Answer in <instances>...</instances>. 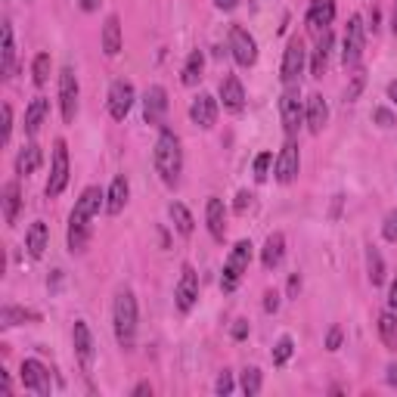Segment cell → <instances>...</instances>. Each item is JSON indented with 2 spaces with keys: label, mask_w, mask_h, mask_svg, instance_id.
I'll return each mask as SVG.
<instances>
[{
  "label": "cell",
  "mask_w": 397,
  "mask_h": 397,
  "mask_svg": "<svg viewBox=\"0 0 397 397\" xmlns=\"http://www.w3.org/2000/svg\"><path fill=\"white\" fill-rule=\"evenodd\" d=\"M90 221L93 217L81 214L78 208L68 214V248H72V252H84V248H87V243H90Z\"/></svg>",
  "instance_id": "cell-15"
},
{
  "label": "cell",
  "mask_w": 397,
  "mask_h": 397,
  "mask_svg": "<svg viewBox=\"0 0 397 397\" xmlns=\"http://www.w3.org/2000/svg\"><path fill=\"white\" fill-rule=\"evenodd\" d=\"M112 326H115V341H118V348L130 351V348H134V338H137V298L130 289L115 292Z\"/></svg>",
  "instance_id": "cell-2"
},
{
  "label": "cell",
  "mask_w": 397,
  "mask_h": 397,
  "mask_svg": "<svg viewBox=\"0 0 397 397\" xmlns=\"http://www.w3.org/2000/svg\"><path fill=\"white\" fill-rule=\"evenodd\" d=\"M214 391H217V394H221V397H227V394L233 391V376H230V372H227V369H224V372H221V376H217V382H214Z\"/></svg>",
  "instance_id": "cell-42"
},
{
  "label": "cell",
  "mask_w": 397,
  "mask_h": 397,
  "mask_svg": "<svg viewBox=\"0 0 397 397\" xmlns=\"http://www.w3.org/2000/svg\"><path fill=\"white\" fill-rule=\"evenodd\" d=\"M202 68H205V56H202V50H193L190 56H186V66H183L181 81L186 84V87H196L199 78H202Z\"/></svg>",
  "instance_id": "cell-32"
},
{
  "label": "cell",
  "mask_w": 397,
  "mask_h": 397,
  "mask_svg": "<svg viewBox=\"0 0 397 397\" xmlns=\"http://www.w3.org/2000/svg\"><path fill=\"white\" fill-rule=\"evenodd\" d=\"M25 320H41V317H37L35 310L13 307V305H6L4 310H0V326H4V329H10V326H19V323H25Z\"/></svg>",
  "instance_id": "cell-35"
},
{
  "label": "cell",
  "mask_w": 397,
  "mask_h": 397,
  "mask_svg": "<svg viewBox=\"0 0 397 397\" xmlns=\"http://www.w3.org/2000/svg\"><path fill=\"white\" fill-rule=\"evenodd\" d=\"M72 341H75V354H78V360H81V367L90 369L93 367V336H90V326L84 320H75Z\"/></svg>",
  "instance_id": "cell-18"
},
{
  "label": "cell",
  "mask_w": 397,
  "mask_h": 397,
  "mask_svg": "<svg viewBox=\"0 0 397 397\" xmlns=\"http://www.w3.org/2000/svg\"><path fill=\"white\" fill-rule=\"evenodd\" d=\"M388 99H391V103L397 106V81H391V84H388Z\"/></svg>",
  "instance_id": "cell-56"
},
{
  "label": "cell",
  "mask_w": 397,
  "mask_h": 397,
  "mask_svg": "<svg viewBox=\"0 0 397 397\" xmlns=\"http://www.w3.org/2000/svg\"><path fill=\"white\" fill-rule=\"evenodd\" d=\"M19 379H22V385H25L28 391L50 394V372H47V367H44L41 360H22Z\"/></svg>",
  "instance_id": "cell-12"
},
{
  "label": "cell",
  "mask_w": 397,
  "mask_h": 397,
  "mask_svg": "<svg viewBox=\"0 0 397 397\" xmlns=\"http://www.w3.org/2000/svg\"><path fill=\"white\" fill-rule=\"evenodd\" d=\"M388 305H391V310H397V276L391 283V292H388Z\"/></svg>",
  "instance_id": "cell-53"
},
{
  "label": "cell",
  "mask_w": 397,
  "mask_h": 397,
  "mask_svg": "<svg viewBox=\"0 0 397 397\" xmlns=\"http://www.w3.org/2000/svg\"><path fill=\"white\" fill-rule=\"evenodd\" d=\"M78 75L75 68H62L59 72V109H62V121L72 124L75 115H78Z\"/></svg>",
  "instance_id": "cell-7"
},
{
  "label": "cell",
  "mask_w": 397,
  "mask_h": 397,
  "mask_svg": "<svg viewBox=\"0 0 397 397\" xmlns=\"http://www.w3.org/2000/svg\"><path fill=\"white\" fill-rule=\"evenodd\" d=\"M388 385H397V363L388 367Z\"/></svg>",
  "instance_id": "cell-55"
},
{
  "label": "cell",
  "mask_w": 397,
  "mask_h": 397,
  "mask_svg": "<svg viewBox=\"0 0 397 397\" xmlns=\"http://www.w3.org/2000/svg\"><path fill=\"white\" fill-rule=\"evenodd\" d=\"M68 183V149L66 140L53 143V165H50V181H47V199H56Z\"/></svg>",
  "instance_id": "cell-6"
},
{
  "label": "cell",
  "mask_w": 397,
  "mask_h": 397,
  "mask_svg": "<svg viewBox=\"0 0 397 397\" xmlns=\"http://www.w3.org/2000/svg\"><path fill=\"white\" fill-rule=\"evenodd\" d=\"M47 112H50V103H47L44 97H35V99H31V106L25 109V134H28V137H35L37 130H41Z\"/></svg>",
  "instance_id": "cell-29"
},
{
  "label": "cell",
  "mask_w": 397,
  "mask_h": 397,
  "mask_svg": "<svg viewBox=\"0 0 397 397\" xmlns=\"http://www.w3.org/2000/svg\"><path fill=\"white\" fill-rule=\"evenodd\" d=\"M190 118H193V124H199L202 130L214 128V121H217V99L208 97V93H199V97L193 99V106H190Z\"/></svg>",
  "instance_id": "cell-16"
},
{
  "label": "cell",
  "mask_w": 397,
  "mask_h": 397,
  "mask_svg": "<svg viewBox=\"0 0 397 397\" xmlns=\"http://www.w3.org/2000/svg\"><path fill=\"white\" fill-rule=\"evenodd\" d=\"M363 35H367V25H363L360 16H351L345 28V47H341V62L345 68H357L363 59Z\"/></svg>",
  "instance_id": "cell-4"
},
{
  "label": "cell",
  "mask_w": 397,
  "mask_h": 397,
  "mask_svg": "<svg viewBox=\"0 0 397 397\" xmlns=\"http://www.w3.org/2000/svg\"><path fill=\"white\" fill-rule=\"evenodd\" d=\"M245 336H248V323L236 320V326H233V338H245Z\"/></svg>",
  "instance_id": "cell-49"
},
{
  "label": "cell",
  "mask_w": 397,
  "mask_h": 397,
  "mask_svg": "<svg viewBox=\"0 0 397 397\" xmlns=\"http://www.w3.org/2000/svg\"><path fill=\"white\" fill-rule=\"evenodd\" d=\"M298 168H301L298 143H295V137H289V140H286V146L276 155V181L279 183H292L295 177H298Z\"/></svg>",
  "instance_id": "cell-13"
},
{
  "label": "cell",
  "mask_w": 397,
  "mask_h": 397,
  "mask_svg": "<svg viewBox=\"0 0 397 397\" xmlns=\"http://www.w3.org/2000/svg\"><path fill=\"white\" fill-rule=\"evenodd\" d=\"M372 121L382 124V128H391V124H394V115L388 112V109H376V112H372Z\"/></svg>",
  "instance_id": "cell-44"
},
{
  "label": "cell",
  "mask_w": 397,
  "mask_h": 397,
  "mask_svg": "<svg viewBox=\"0 0 397 397\" xmlns=\"http://www.w3.org/2000/svg\"><path fill=\"white\" fill-rule=\"evenodd\" d=\"M205 221H208V233L217 239V243H224V202L221 199H208L205 205Z\"/></svg>",
  "instance_id": "cell-30"
},
{
  "label": "cell",
  "mask_w": 397,
  "mask_h": 397,
  "mask_svg": "<svg viewBox=\"0 0 397 397\" xmlns=\"http://www.w3.org/2000/svg\"><path fill=\"white\" fill-rule=\"evenodd\" d=\"M106 193L103 190H99V186H87V190H84L81 193V199H78V212H81V214H87V217H93V214H97L99 212V208H103L106 205Z\"/></svg>",
  "instance_id": "cell-31"
},
{
  "label": "cell",
  "mask_w": 397,
  "mask_h": 397,
  "mask_svg": "<svg viewBox=\"0 0 397 397\" xmlns=\"http://www.w3.org/2000/svg\"><path fill=\"white\" fill-rule=\"evenodd\" d=\"M143 394H152V385H149V382H140V385L134 388V397H143Z\"/></svg>",
  "instance_id": "cell-54"
},
{
  "label": "cell",
  "mask_w": 397,
  "mask_h": 397,
  "mask_svg": "<svg viewBox=\"0 0 397 397\" xmlns=\"http://www.w3.org/2000/svg\"><path fill=\"white\" fill-rule=\"evenodd\" d=\"M329 50H332V31L326 28L317 35V50H314V62H310V72L314 78L326 75V66H329Z\"/></svg>",
  "instance_id": "cell-26"
},
{
  "label": "cell",
  "mask_w": 397,
  "mask_h": 397,
  "mask_svg": "<svg viewBox=\"0 0 397 397\" xmlns=\"http://www.w3.org/2000/svg\"><path fill=\"white\" fill-rule=\"evenodd\" d=\"M248 205H252V193L243 190V193L236 196V205H233V212H236V214H245V208H248Z\"/></svg>",
  "instance_id": "cell-45"
},
{
  "label": "cell",
  "mask_w": 397,
  "mask_h": 397,
  "mask_svg": "<svg viewBox=\"0 0 397 397\" xmlns=\"http://www.w3.org/2000/svg\"><path fill=\"white\" fill-rule=\"evenodd\" d=\"M379 336H382L385 348H397V310L379 314Z\"/></svg>",
  "instance_id": "cell-34"
},
{
  "label": "cell",
  "mask_w": 397,
  "mask_h": 397,
  "mask_svg": "<svg viewBox=\"0 0 397 397\" xmlns=\"http://www.w3.org/2000/svg\"><path fill=\"white\" fill-rule=\"evenodd\" d=\"M270 161H274V155L270 152H261L258 159H255V181L264 183L270 177Z\"/></svg>",
  "instance_id": "cell-40"
},
{
  "label": "cell",
  "mask_w": 397,
  "mask_h": 397,
  "mask_svg": "<svg viewBox=\"0 0 397 397\" xmlns=\"http://www.w3.org/2000/svg\"><path fill=\"white\" fill-rule=\"evenodd\" d=\"M137 93H134V84L130 81H115L112 87H109V115H112L115 121H124L130 112V106H134Z\"/></svg>",
  "instance_id": "cell-11"
},
{
  "label": "cell",
  "mask_w": 397,
  "mask_h": 397,
  "mask_svg": "<svg viewBox=\"0 0 397 397\" xmlns=\"http://www.w3.org/2000/svg\"><path fill=\"white\" fill-rule=\"evenodd\" d=\"M305 121L310 128V134H323L326 121H329V106L320 93H310L307 97V112H305Z\"/></svg>",
  "instance_id": "cell-20"
},
{
  "label": "cell",
  "mask_w": 397,
  "mask_h": 397,
  "mask_svg": "<svg viewBox=\"0 0 397 397\" xmlns=\"http://www.w3.org/2000/svg\"><path fill=\"white\" fill-rule=\"evenodd\" d=\"M128 196H130L128 177L118 174V177L112 181V186H109V193H106V212H109V214H121L124 205H128Z\"/></svg>",
  "instance_id": "cell-23"
},
{
  "label": "cell",
  "mask_w": 397,
  "mask_h": 397,
  "mask_svg": "<svg viewBox=\"0 0 397 397\" xmlns=\"http://www.w3.org/2000/svg\"><path fill=\"white\" fill-rule=\"evenodd\" d=\"M391 28H394V35H397V4H394V13H391Z\"/></svg>",
  "instance_id": "cell-57"
},
{
  "label": "cell",
  "mask_w": 397,
  "mask_h": 397,
  "mask_svg": "<svg viewBox=\"0 0 397 397\" xmlns=\"http://www.w3.org/2000/svg\"><path fill=\"white\" fill-rule=\"evenodd\" d=\"M298 289H301V276H298V274H292V276H289V295H292V298L298 295Z\"/></svg>",
  "instance_id": "cell-51"
},
{
  "label": "cell",
  "mask_w": 397,
  "mask_h": 397,
  "mask_svg": "<svg viewBox=\"0 0 397 397\" xmlns=\"http://www.w3.org/2000/svg\"><path fill=\"white\" fill-rule=\"evenodd\" d=\"M171 221H174L181 236H193V230H196V221H193L190 208L181 205V202H171Z\"/></svg>",
  "instance_id": "cell-33"
},
{
  "label": "cell",
  "mask_w": 397,
  "mask_h": 397,
  "mask_svg": "<svg viewBox=\"0 0 397 397\" xmlns=\"http://www.w3.org/2000/svg\"><path fill=\"white\" fill-rule=\"evenodd\" d=\"M47 245H50V230H47L44 221H35L25 233V248L31 258H41V255L47 252Z\"/></svg>",
  "instance_id": "cell-25"
},
{
  "label": "cell",
  "mask_w": 397,
  "mask_h": 397,
  "mask_svg": "<svg viewBox=\"0 0 397 397\" xmlns=\"http://www.w3.org/2000/svg\"><path fill=\"white\" fill-rule=\"evenodd\" d=\"M243 391L248 397H255V394H261V369L258 367H248L243 372Z\"/></svg>",
  "instance_id": "cell-38"
},
{
  "label": "cell",
  "mask_w": 397,
  "mask_h": 397,
  "mask_svg": "<svg viewBox=\"0 0 397 397\" xmlns=\"http://www.w3.org/2000/svg\"><path fill=\"white\" fill-rule=\"evenodd\" d=\"M0 72H4V78H13L16 72V44L10 22H4V28H0Z\"/></svg>",
  "instance_id": "cell-21"
},
{
  "label": "cell",
  "mask_w": 397,
  "mask_h": 397,
  "mask_svg": "<svg viewBox=\"0 0 397 397\" xmlns=\"http://www.w3.org/2000/svg\"><path fill=\"white\" fill-rule=\"evenodd\" d=\"M363 90V75H354V84L348 87V99H357V93Z\"/></svg>",
  "instance_id": "cell-48"
},
{
  "label": "cell",
  "mask_w": 397,
  "mask_h": 397,
  "mask_svg": "<svg viewBox=\"0 0 397 397\" xmlns=\"http://www.w3.org/2000/svg\"><path fill=\"white\" fill-rule=\"evenodd\" d=\"M305 41H301L298 35L289 37V44H286V53H283V68H279V78H283L286 87H292V84H298L301 72H305Z\"/></svg>",
  "instance_id": "cell-5"
},
{
  "label": "cell",
  "mask_w": 397,
  "mask_h": 397,
  "mask_svg": "<svg viewBox=\"0 0 397 397\" xmlns=\"http://www.w3.org/2000/svg\"><path fill=\"white\" fill-rule=\"evenodd\" d=\"M279 115H283V128L286 134L295 137L301 128V121H305V109H301V99H298V87H286V93L279 97Z\"/></svg>",
  "instance_id": "cell-10"
},
{
  "label": "cell",
  "mask_w": 397,
  "mask_h": 397,
  "mask_svg": "<svg viewBox=\"0 0 397 397\" xmlns=\"http://www.w3.org/2000/svg\"><path fill=\"white\" fill-rule=\"evenodd\" d=\"M264 310H267V314H276V310H279V295L276 292L264 295Z\"/></svg>",
  "instance_id": "cell-47"
},
{
  "label": "cell",
  "mask_w": 397,
  "mask_h": 397,
  "mask_svg": "<svg viewBox=\"0 0 397 397\" xmlns=\"http://www.w3.org/2000/svg\"><path fill=\"white\" fill-rule=\"evenodd\" d=\"M174 298H177V310H181V314H190L193 305L199 301V274L193 270V264H183L181 279H177V289H174Z\"/></svg>",
  "instance_id": "cell-8"
},
{
  "label": "cell",
  "mask_w": 397,
  "mask_h": 397,
  "mask_svg": "<svg viewBox=\"0 0 397 397\" xmlns=\"http://www.w3.org/2000/svg\"><path fill=\"white\" fill-rule=\"evenodd\" d=\"M165 112H168V90L152 84L143 97V118H146V124H161L165 121Z\"/></svg>",
  "instance_id": "cell-14"
},
{
  "label": "cell",
  "mask_w": 397,
  "mask_h": 397,
  "mask_svg": "<svg viewBox=\"0 0 397 397\" xmlns=\"http://www.w3.org/2000/svg\"><path fill=\"white\" fill-rule=\"evenodd\" d=\"M326 348H329V351H338V348H341V326H332V329H329Z\"/></svg>",
  "instance_id": "cell-46"
},
{
  "label": "cell",
  "mask_w": 397,
  "mask_h": 397,
  "mask_svg": "<svg viewBox=\"0 0 397 397\" xmlns=\"http://www.w3.org/2000/svg\"><path fill=\"white\" fill-rule=\"evenodd\" d=\"M10 134H13V109L4 106V130H0V140L10 143Z\"/></svg>",
  "instance_id": "cell-43"
},
{
  "label": "cell",
  "mask_w": 397,
  "mask_h": 397,
  "mask_svg": "<svg viewBox=\"0 0 397 397\" xmlns=\"http://www.w3.org/2000/svg\"><path fill=\"white\" fill-rule=\"evenodd\" d=\"M382 236L388 239V243H397V212H388V214H385Z\"/></svg>",
  "instance_id": "cell-41"
},
{
  "label": "cell",
  "mask_w": 397,
  "mask_h": 397,
  "mask_svg": "<svg viewBox=\"0 0 397 397\" xmlns=\"http://www.w3.org/2000/svg\"><path fill=\"white\" fill-rule=\"evenodd\" d=\"M19 212H22V190H19V181H10L4 186V217L10 227L19 221Z\"/></svg>",
  "instance_id": "cell-27"
},
{
  "label": "cell",
  "mask_w": 397,
  "mask_h": 397,
  "mask_svg": "<svg viewBox=\"0 0 397 397\" xmlns=\"http://www.w3.org/2000/svg\"><path fill=\"white\" fill-rule=\"evenodd\" d=\"M367 267H369V283L382 286L385 283V261H382V255H379L376 245L367 248Z\"/></svg>",
  "instance_id": "cell-36"
},
{
  "label": "cell",
  "mask_w": 397,
  "mask_h": 397,
  "mask_svg": "<svg viewBox=\"0 0 397 397\" xmlns=\"http://www.w3.org/2000/svg\"><path fill=\"white\" fill-rule=\"evenodd\" d=\"M283 255H286V236H283V233H270L267 243H264V248H261L264 270H276L279 261H283Z\"/></svg>",
  "instance_id": "cell-24"
},
{
  "label": "cell",
  "mask_w": 397,
  "mask_h": 397,
  "mask_svg": "<svg viewBox=\"0 0 397 397\" xmlns=\"http://www.w3.org/2000/svg\"><path fill=\"white\" fill-rule=\"evenodd\" d=\"M41 161H44L41 146H37V143H25L19 149V155H16V174H19V177L35 174V171L41 168Z\"/></svg>",
  "instance_id": "cell-22"
},
{
  "label": "cell",
  "mask_w": 397,
  "mask_h": 397,
  "mask_svg": "<svg viewBox=\"0 0 397 397\" xmlns=\"http://www.w3.org/2000/svg\"><path fill=\"white\" fill-rule=\"evenodd\" d=\"M31 75H35V84L44 87L47 78H50V53H37L35 56V66H31Z\"/></svg>",
  "instance_id": "cell-37"
},
{
  "label": "cell",
  "mask_w": 397,
  "mask_h": 397,
  "mask_svg": "<svg viewBox=\"0 0 397 397\" xmlns=\"http://www.w3.org/2000/svg\"><path fill=\"white\" fill-rule=\"evenodd\" d=\"M221 99H224V109L233 115H239L245 109V90H243V84H239L236 75H227L221 81Z\"/></svg>",
  "instance_id": "cell-19"
},
{
  "label": "cell",
  "mask_w": 397,
  "mask_h": 397,
  "mask_svg": "<svg viewBox=\"0 0 397 397\" xmlns=\"http://www.w3.org/2000/svg\"><path fill=\"white\" fill-rule=\"evenodd\" d=\"M230 53L236 59V66H243V68L255 66V59H258V44H255V37L243 25L230 28Z\"/></svg>",
  "instance_id": "cell-9"
},
{
  "label": "cell",
  "mask_w": 397,
  "mask_h": 397,
  "mask_svg": "<svg viewBox=\"0 0 397 397\" xmlns=\"http://www.w3.org/2000/svg\"><path fill=\"white\" fill-rule=\"evenodd\" d=\"M248 264H252V243H248V239H239V243L233 245V252L227 255V261H224V276H221L224 292L236 289L239 279L248 274Z\"/></svg>",
  "instance_id": "cell-3"
},
{
  "label": "cell",
  "mask_w": 397,
  "mask_h": 397,
  "mask_svg": "<svg viewBox=\"0 0 397 397\" xmlns=\"http://www.w3.org/2000/svg\"><path fill=\"white\" fill-rule=\"evenodd\" d=\"M152 161H155V171H159L161 183H165V186H177V181H181V171H183V149H181V140H177L174 130L161 128L159 140H155Z\"/></svg>",
  "instance_id": "cell-1"
},
{
  "label": "cell",
  "mask_w": 397,
  "mask_h": 397,
  "mask_svg": "<svg viewBox=\"0 0 397 397\" xmlns=\"http://www.w3.org/2000/svg\"><path fill=\"white\" fill-rule=\"evenodd\" d=\"M214 6L217 10H224V13H230V10H236L239 6V0H214Z\"/></svg>",
  "instance_id": "cell-50"
},
{
  "label": "cell",
  "mask_w": 397,
  "mask_h": 397,
  "mask_svg": "<svg viewBox=\"0 0 397 397\" xmlns=\"http://www.w3.org/2000/svg\"><path fill=\"white\" fill-rule=\"evenodd\" d=\"M292 351H295V341L289 336H283L276 341V348H274V363H276V367H283V363L292 357Z\"/></svg>",
  "instance_id": "cell-39"
},
{
  "label": "cell",
  "mask_w": 397,
  "mask_h": 397,
  "mask_svg": "<svg viewBox=\"0 0 397 397\" xmlns=\"http://www.w3.org/2000/svg\"><path fill=\"white\" fill-rule=\"evenodd\" d=\"M78 4H81L84 13H93V10H99V4H103V0H78Z\"/></svg>",
  "instance_id": "cell-52"
},
{
  "label": "cell",
  "mask_w": 397,
  "mask_h": 397,
  "mask_svg": "<svg viewBox=\"0 0 397 397\" xmlns=\"http://www.w3.org/2000/svg\"><path fill=\"white\" fill-rule=\"evenodd\" d=\"M103 53L106 56H118L121 53V19L118 16H109L103 25Z\"/></svg>",
  "instance_id": "cell-28"
},
{
  "label": "cell",
  "mask_w": 397,
  "mask_h": 397,
  "mask_svg": "<svg viewBox=\"0 0 397 397\" xmlns=\"http://www.w3.org/2000/svg\"><path fill=\"white\" fill-rule=\"evenodd\" d=\"M332 19H336V0H314L305 22L314 35H320V31H326L332 25Z\"/></svg>",
  "instance_id": "cell-17"
}]
</instances>
